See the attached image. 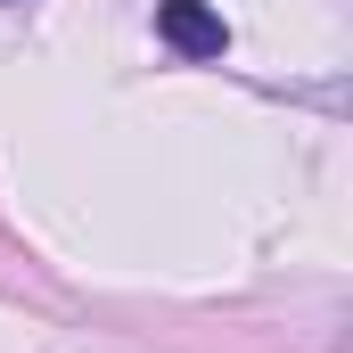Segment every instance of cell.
<instances>
[{"mask_svg": "<svg viewBox=\"0 0 353 353\" xmlns=\"http://www.w3.org/2000/svg\"><path fill=\"white\" fill-rule=\"evenodd\" d=\"M157 33H165V50H181V58H222L230 50V25L205 0H165L157 8Z\"/></svg>", "mask_w": 353, "mask_h": 353, "instance_id": "obj_1", "label": "cell"}]
</instances>
